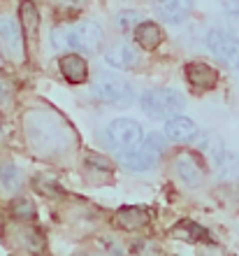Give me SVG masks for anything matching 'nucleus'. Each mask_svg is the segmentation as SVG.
<instances>
[{
	"label": "nucleus",
	"instance_id": "20",
	"mask_svg": "<svg viewBox=\"0 0 239 256\" xmlns=\"http://www.w3.org/2000/svg\"><path fill=\"white\" fill-rule=\"evenodd\" d=\"M0 182L7 191H16L21 186V172L14 163H0Z\"/></svg>",
	"mask_w": 239,
	"mask_h": 256
},
{
	"label": "nucleus",
	"instance_id": "5",
	"mask_svg": "<svg viewBox=\"0 0 239 256\" xmlns=\"http://www.w3.org/2000/svg\"><path fill=\"white\" fill-rule=\"evenodd\" d=\"M93 96L107 105H128L133 98V88L121 74L100 72L93 82Z\"/></svg>",
	"mask_w": 239,
	"mask_h": 256
},
{
	"label": "nucleus",
	"instance_id": "21",
	"mask_svg": "<svg viewBox=\"0 0 239 256\" xmlns=\"http://www.w3.org/2000/svg\"><path fill=\"white\" fill-rule=\"evenodd\" d=\"M12 214L14 219H23V222H33L37 210L30 198H14L12 200Z\"/></svg>",
	"mask_w": 239,
	"mask_h": 256
},
{
	"label": "nucleus",
	"instance_id": "18",
	"mask_svg": "<svg viewBox=\"0 0 239 256\" xmlns=\"http://www.w3.org/2000/svg\"><path fill=\"white\" fill-rule=\"evenodd\" d=\"M214 163L216 170L223 180H235L239 177V156H235L233 152H228L226 147H214Z\"/></svg>",
	"mask_w": 239,
	"mask_h": 256
},
{
	"label": "nucleus",
	"instance_id": "13",
	"mask_svg": "<svg viewBox=\"0 0 239 256\" xmlns=\"http://www.w3.org/2000/svg\"><path fill=\"white\" fill-rule=\"evenodd\" d=\"M58 68H60V72H63V77H65L67 82H72V84H81V82H86V77H88L86 61L77 54L63 56L58 61Z\"/></svg>",
	"mask_w": 239,
	"mask_h": 256
},
{
	"label": "nucleus",
	"instance_id": "27",
	"mask_svg": "<svg viewBox=\"0 0 239 256\" xmlns=\"http://www.w3.org/2000/svg\"><path fill=\"white\" fill-rule=\"evenodd\" d=\"M0 224H2V219H0Z\"/></svg>",
	"mask_w": 239,
	"mask_h": 256
},
{
	"label": "nucleus",
	"instance_id": "9",
	"mask_svg": "<svg viewBox=\"0 0 239 256\" xmlns=\"http://www.w3.org/2000/svg\"><path fill=\"white\" fill-rule=\"evenodd\" d=\"M195 0H156V14L167 24H181L188 19V14L193 12Z\"/></svg>",
	"mask_w": 239,
	"mask_h": 256
},
{
	"label": "nucleus",
	"instance_id": "10",
	"mask_svg": "<svg viewBox=\"0 0 239 256\" xmlns=\"http://www.w3.org/2000/svg\"><path fill=\"white\" fill-rule=\"evenodd\" d=\"M186 80L195 91H209L216 86L219 82V72L212 66H207L202 61H193L186 66Z\"/></svg>",
	"mask_w": 239,
	"mask_h": 256
},
{
	"label": "nucleus",
	"instance_id": "1",
	"mask_svg": "<svg viewBox=\"0 0 239 256\" xmlns=\"http://www.w3.org/2000/svg\"><path fill=\"white\" fill-rule=\"evenodd\" d=\"M51 40L58 49H74L79 54H95L102 44V28L95 21H81L70 30H53Z\"/></svg>",
	"mask_w": 239,
	"mask_h": 256
},
{
	"label": "nucleus",
	"instance_id": "14",
	"mask_svg": "<svg viewBox=\"0 0 239 256\" xmlns=\"http://www.w3.org/2000/svg\"><path fill=\"white\" fill-rule=\"evenodd\" d=\"M165 133L170 140L174 142H191L195 135H198V128L195 124L188 119V116H172V119H167L165 124Z\"/></svg>",
	"mask_w": 239,
	"mask_h": 256
},
{
	"label": "nucleus",
	"instance_id": "16",
	"mask_svg": "<svg viewBox=\"0 0 239 256\" xmlns=\"http://www.w3.org/2000/svg\"><path fill=\"white\" fill-rule=\"evenodd\" d=\"M172 236L177 238V240H184V242H209V240H212L209 230L202 228V226L195 224L193 219H181L172 228Z\"/></svg>",
	"mask_w": 239,
	"mask_h": 256
},
{
	"label": "nucleus",
	"instance_id": "2",
	"mask_svg": "<svg viewBox=\"0 0 239 256\" xmlns=\"http://www.w3.org/2000/svg\"><path fill=\"white\" fill-rule=\"evenodd\" d=\"M140 108L151 119H172L184 110V96L174 88H149L142 94Z\"/></svg>",
	"mask_w": 239,
	"mask_h": 256
},
{
	"label": "nucleus",
	"instance_id": "15",
	"mask_svg": "<svg viewBox=\"0 0 239 256\" xmlns=\"http://www.w3.org/2000/svg\"><path fill=\"white\" fill-rule=\"evenodd\" d=\"M177 175L181 177V182H186L188 186H200L205 180V170L200 168V163L193 158L191 154H181L177 158Z\"/></svg>",
	"mask_w": 239,
	"mask_h": 256
},
{
	"label": "nucleus",
	"instance_id": "11",
	"mask_svg": "<svg viewBox=\"0 0 239 256\" xmlns=\"http://www.w3.org/2000/svg\"><path fill=\"white\" fill-rule=\"evenodd\" d=\"M105 61L112 68H116V70H130V68L140 63V52L133 44H128V42H119V44L107 49Z\"/></svg>",
	"mask_w": 239,
	"mask_h": 256
},
{
	"label": "nucleus",
	"instance_id": "22",
	"mask_svg": "<svg viewBox=\"0 0 239 256\" xmlns=\"http://www.w3.org/2000/svg\"><path fill=\"white\" fill-rule=\"evenodd\" d=\"M35 191L42 196H49V198H56V196L60 194V184L58 182H53V180H47V177H35Z\"/></svg>",
	"mask_w": 239,
	"mask_h": 256
},
{
	"label": "nucleus",
	"instance_id": "7",
	"mask_svg": "<svg viewBox=\"0 0 239 256\" xmlns=\"http://www.w3.org/2000/svg\"><path fill=\"white\" fill-rule=\"evenodd\" d=\"M102 138L112 149L126 152V149H133L135 144H140L142 126L133 119H114V122L107 124Z\"/></svg>",
	"mask_w": 239,
	"mask_h": 256
},
{
	"label": "nucleus",
	"instance_id": "24",
	"mask_svg": "<svg viewBox=\"0 0 239 256\" xmlns=\"http://www.w3.org/2000/svg\"><path fill=\"white\" fill-rule=\"evenodd\" d=\"M12 96H14L12 82L7 80V77H2V74H0V105L9 102V100H12Z\"/></svg>",
	"mask_w": 239,
	"mask_h": 256
},
{
	"label": "nucleus",
	"instance_id": "12",
	"mask_svg": "<svg viewBox=\"0 0 239 256\" xmlns=\"http://www.w3.org/2000/svg\"><path fill=\"white\" fill-rule=\"evenodd\" d=\"M19 14H21V30H23V38L28 42L37 40V33H40V14H37V7L30 0H23L19 5Z\"/></svg>",
	"mask_w": 239,
	"mask_h": 256
},
{
	"label": "nucleus",
	"instance_id": "19",
	"mask_svg": "<svg viewBox=\"0 0 239 256\" xmlns=\"http://www.w3.org/2000/svg\"><path fill=\"white\" fill-rule=\"evenodd\" d=\"M116 219H119L121 228L140 230L151 222V214H149V210H144V208H121L119 214H116Z\"/></svg>",
	"mask_w": 239,
	"mask_h": 256
},
{
	"label": "nucleus",
	"instance_id": "26",
	"mask_svg": "<svg viewBox=\"0 0 239 256\" xmlns=\"http://www.w3.org/2000/svg\"><path fill=\"white\" fill-rule=\"evenodd\" d=\"M221 5H223V10L228 12V16L239 14V0H221Z\"/></svg>",
	"mask_w": 239,
	"mask_h": 256
},
{
	"label": "nucleus",
	"instance_id": "4",
	"mask_svg": "<svg viewBox=\"0 0 239 256\" xmlns=\"http://www.w3.org/2000/svg\"><path fill=\"white\" fill-rule=\"evenodd\" d=\"M28 135L33 140L35 147L40 149H56L63 142L65 135V126L56 122L51 114H42V112H33L28 116Z\"/></svg>",
	"mask_w": 239,
	"mask_h": 256
},
{
	"label": "nucleus",
	"instance_id": "17",
	"mask_svg": "<svg viewBox=\"0 0 239 256\" xmlns=\"http://www.w3.org/2000/svg\"><path fill=\"white\" fill-rule=\"evenodd\" d=\"M133 33H135V42L146 52L158 49V44L163 42V28L158 24H151V21H142Z\"/></svg>",
	"mask_w": 239,
	"mask_h": 256
},
{
	"label": "nucleus",
	"instance_id": "3",
	"mask_svg": "<svg viewBox=\"0 0 239 256\" xmlns=\"http://www.w3.org/2000/svg\"><path fill=\"white\" fill-rule=\"evenodd\" d=\"M165 147H167L165 140H163L158 133H151L144 140V144L126 149V152L119 156V163H123V168H128V170L142 172V170L153 168V166L160 161V156L165 154Z\"/></svg>",
	"mask_w": 239,
	"mask_h": 256
},
{
	"label": "nucleus",
	"instance_id": "8",
	"mask_svg": "<svg viewBox=\"0 0 239 256\" xmlns=\"http://www.w3.org/2000/svg\"><path fill=\"white\" fill-rule=\"evenodd\" d=\"M23 30L19 28V24L12 19V16H7L2 14L0 16V49H2V54H5L7 61L12 63H21L26 58L23 54Z\"/></svg>",
	"mask_w": 239,
	"mask_h": 256
},
{
	"label": "nucleus",
	"instance_id": "25",
	"mask_svg": "<svg viewBox=\"0 0 239 256\" xmlns=\"http://www.w3.org/2000/svg\"><path fill=\"white\" fill-rule=\"evenodd\" d=\"M88 166H93V168H100V170H105V172H109L112 170V163L107 161V158H102V156L98 154H88Z\"/></svg>",
	"mask_w": 239,
	"mask_h": 256
},
{
	"label": "nucleus",
	"instance_id": "23",
	"mask_svg": "<svg viewBox=\"0 0 239 256\" xmlns=\"http://www.w3.org/2000/svg\"><path fill=\"white\" fill-rule=\"evenodd\" d=\"M142 24V14L140 12H130V10H128V12H121L119 14V26H121V30H135V28L140 26Z\"/></svg>",
	"mask_w": 239,
	"mask_h": 256
},
{
	"label": "nucleus",
	"instance_id": "6",
	"mask_svg": "<svg viewBox=\"0 0 239 256\" xmlns=\"http://www.w3.org/2000/svg\"><path fill=\"white\" fill-rule=\"evenodd\" d=\"M207 47L223 66L230 70H239V38L223 28H212L207 33Z\"/></svg>",
	"mask_w": 239,
	"mask_h": 256
}]
</instances>
